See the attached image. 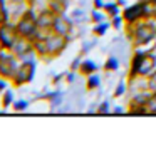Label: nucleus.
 <instances>
[{"label": "nucleus", "mask_w": 156, "mask_h": 159, "mask_svg": "<svg viewBox=\"0 0 156 159\" xmlns=\"http://www.w3.org/2000/svg\"><path fill=\"white\" fill-rule=\"evenodd\" d=\"M7 89V79H2L0 77V92H3Z\"/></svg>", "instance_id": "obj_31"}, {"label": "nucleus", "mask_w": 156, "mask_h": 159, "mask_svg": "<svg viewBox=\"0 0 156 159\" xmlns=\"http://www.w3.org/2000/svg\"><path fill=\"white\" fill-rule=\"evenodd\" d=\"M35 67L37 64L34 59H27V61H20V66L17 69V74L15 77L10 80L12 85H15V87H20V85L24 84H29L30 80L34 79V75H35Z\"/></svg>", "instance_id": "obj_3"}, {"label": "nucleus", "mask_w": 156, "mask_h": 159, "mask_svg": "<svg viewBox=\"0 0 156 159\" xmlns=\"http://www.w3.org/2000/svg\"><path fill=\"white\" fill-rule=\"evenodd\" d=\"M114 114H124V109H123V107H114Z\"/></svg>", "instance_id": "obj_33"}, {"label": "nucleus", "mask_w": 156, "mask_h": 159, "mask_svg": "<svg viewBox=\"0 0 156 159\" xmlns=\"http://www.w3.org/2000/svg\"><path fill=\"white\" fill-rule=\"evenodd\" d=\"M99 84H101V77H99L96 72H94V74H91V75H87V82H86L87 91H94V89H97Z\"/></svg>", "instance_id": "obj_17"}, {"label": "nucleus", "mask_w": 156, "mask_h": 159, "mask_svg": "<svg viewBox=\"0 0 156 159\" xmlns=\"http://www.w3.org/2000/svg\"><path fill=\"white\" fill-rule=\"evenodd\" d=\"M156 70V54L153 52H146L144 55V61H143L139 70H138V77H141V79H148V77L153 74Z\"/></svg>", "instance_id": "obj_9"}, {"label": "nucleus", "mask_w": 156, "mask_h": 159, "mask_svg": "<svg viewBox=\"0 0 156 159\" xmlns=\"http://www.w3.org/2000/svg\"><path fill=\"white\" fill-rule=\"evenodd\" d=\"M109 112H111V104H109V101L101 102V106L97 107V114H109Z\"/></svg>", "instance_id": "obj_26"}, {"label": "nucleus", "mask_w": 156, "mask_h": 159, "mask_svg": "<svg viewBox=\"0 0 156 159\" xmlns=\"http://www.w3.org/2000/svg\"><path fill=\"white\" fill-rule=\"evenodd\" d=\"M74 79H76V70H69L66 74V82L72 84V82H74Z\"/></svg>", "instance_id": "obj_29"}, {"label": "nucleus", "mask_w": 156, "mask_h": 159, "mask_svg": "<svg viewBox=\"0 0 156 159\" xmlns=\"http://www.w3.org/2000/svg\"><path fill=\"white\" fill-rule=\"evenodd\" d=\"M20 62L10 50H0V77L12 80L17 74Z\"/></svg>", "instance_id": "obj_2"}, {"label": "nucleus", "mask_w": 156, "mask_h": 159, "mask_svg": "<svg viewBox=\"0 0 156 159\" xmlns=\"http://www.w3.org/2000/svg\"><path fill=\"white\" fill-rule=\"evenodd\" d=\"M44 39H45V44H47V54H49L50 59H54V57L62 54L67 47V42H69V37L55 34L52 30L47 32Z\"/></svg>", "instance_id": "obj_4"}, {"label": "nucleus", "mask_w": 156, "mask_h": 159, "mask_svg": "<svg viewBox=\"0 0 156 159\" xmlns=\"http://www.w3.org/2000/svg\"><path fill=\"white\" fill-rule=\"evenodd\" d=\"M82 15V10H76L74 12V17H81Z\"/></svg>", "instance_id": "obj_36"}, {"label": "nucleus", "mask_w": 156, "mask_h": 159, "mask_svg": "<svg viewBox=\"0 0 156 159\" xmlns=\"http://www.w3.org/2000/svg\"><path fill=\"white\" fill-rule=\"evenodd\" d=\"M25 3H27V5H29V7H32V5H34V3H35V0H25Z\"/></svg>", "instance_id": "obj_35"}, {"label": "nucleus", "mask_w": 156, "mask_h": 159, "mask_svg": "<svg viewBox=\"0 0 156 159\" xmlns=\"http://www.w3.org/2000/svg\"><path fill=\"white\" fill-rule=\"evenodd\" d=\"M12 104H14V92L5 89L3 91V97H2V107L3 109H8Z\"/></svg>", "instance_id": "obj_20"}, {"label": "nucleus", "mask_w": 156, "mask_h": 159, "mask_svg": "<svg viewBox=\"0 0 156 159\" xmlns=\"http://www.w3.org/2000/svg\"><path fill=\"white\" fill-rule=\"evenodd\" d=\"M94 8L102 10V8H104V2H102V0H94Z\"/></svg>", "instance_id": "obj_30"}, {"label": "nucleus", "mask_w": 156, "mask_h": 159, "mask_svg": "<svg viewBox=\"0 0 156 159\" xmlns=\"http://www.w3.org/2000/svg\"><path fill=\"white\" fill-rule=\"evenodd\" d=\"M148 91L151 94H156V70L148 77Z\"/></svg>", "instance_id": "obj_25"}, {"label": "nucleus", "mask_w": 156, "mask_h": 159, "mask_svg": "<svg viewBox=\"0 0 156 159\" xmlns=\"http://www.w3.org/2000/svg\"><path fill=\"white\" fill-rule=\"evenodd\" d=\"M29 107V102L27 101H14V104H12V109H14V112H22Z\"/></svg>", "instance_id": "obj_23"}, {"label": "nucleus", "mask_w": 156, "mask_h": 159, "mask_svg": "<svg viewBox=\"0 0 156 159\" xmlns=\"http://www.w3.org/2000/svg\"><path fill=\"white\" fill-rule=\"evenodd\" d=\"M146 106H148L149 114H156V94H151V97H149V101Z\"/></svg>", "instance_id": "obj_27"}, {"label": "nucleus", "mask_w": 156, "mask_h": 159, "mask_svg": "<svg viewBox=\"0 0 156 159\" xmlns=\"http://www.w3.org/2000/svg\"><path fill=\"white\" fill-rule=\"evenodd\" d=\"M123 19L126 24H136L139 20H144V5H143V0L124 8Z\"/></svg>", "instance_id": "obj_7"}, {"label": "nucleus", "mask_w": 156, "mask_h": 159, "mask_svg": "<svg viewBox=\"0 0 156 159\" xmlns=\"http://www.w3.org/2000/svg\"><path fill=\"white\" fill-rule=\"evenodd\" d=\"M119 69V61L118 57H114V55H109V57L106 59V64H104V70L106 72H116Z\"/></svg>", "instance_id": "obj_15"}, {"label": "nucleus", "mask_w": 156, "mask_h": 159, "mask_svg": "<svg viewBox=\"0 0 156 159\" xmlns=\"http://www.w3.org/2000/svg\"><path fill=\"white\" fill-rule=\"evenodd\" d=\"M128 91V82L126 80H119L118 85H116V91H114V97H123Z\"/></svg>", "instance_id": "obj_21"}, {"label": "nucleus", "mask_w": 156, "mask_h": 159, "mask_svg": "<svg viewBox=\"0 0 156 159\" xmlns=\"http://www.w3.org/2000/svg\"><path fill=\"white\" fill-rule=\"evenodd\" d=\"M81 62H82V59L81 57H77V59H74L72 61V64H71V70H79V66H81Z\"/></svg>", "instance_id": "obj_28"}, {"label": "nucleus", "mask_w": 156, "mask_h": 159, "mask_svg": "<svg viewBox=\"0 0 156 159\" xmlns=\"http://www.w3.org/2000/svg\"><path fill=\"white\" fill-rule=\"evenodd\" d=\"M45 37V35H44ZM40 37V39H35V40H32V45H34V52H35L37 57H49V54H47V44H45V39Z\"/></svg>", "instance_id": "obj_14"}, {"label": "nucleus", "mask_w": 156, "mask_h": 159, "mask_svg": "<svg viewBox=\"0 0 156 159\" xmlns=\"http://www.w3.org/2000/svg\"><path fill=\"white\" fill-rule=\"evenodd\" d=\"M52 32L69 37V35H71V32H72V20L67 19L64 14L62 15H55L54 24H52Z\"/></svg>", "instance_id": "obj_8"}, {"label": "nucleus", "mask_w": 156, "mask_h": 159, "mask_svg": "<svg viewBox=\"0 0 156 159\" xmlns=\"http://www.w3.org/2000/svg\"><path fill=\"white\" fill-rule=\"evenodd\" d=\"M119 3L118 2H107V3H104V8L102 10L106 12L109 17H114V15H119Z\"/></svg>", "instance_id": "obj_16"}, {"label": "nucleus", "mask_w": 156, "mask_h": 159, "mask_svg": "<svg viewBox=\"0 0 156 159\" xmlns=\"http://www.w3.org/2000/svg\"><path fill=\"white\" fill-rule=\"evenodd\" d=\"M148 50H141V49H136V52L133 54V59H131V66H129V75H128V82L133 79L138 77V70H139L143 61H144V55Z\"/></svg>", "instance_id": "obj_11"}, {"label": "nucleus", "mask_w": 156, "mask_h": 159, "mask_svg": "<svg viewBox=\"0 0 156 159\" xmlns=\"http://www.w3.org/2000/svg\"><path fill=\"white\" fill-rule=\"evenodd\" d=\"M129 37L136 47L146 45L156 39V22H151L149 19L139 20L136 24H128Z\"/></svg>", "instance_id": "obj_1"}, {"label": "nucleus", "mask_w": 156, "mask_h": 159, "mask_svg": "<svg viewBox=\"0 0 156 159\" xmlns=\"http://www.w3.org/2000/svg\"><path fill=\"white\" fill-rule=\"evenodd\" d=\"M106 19H109V15H107L106 12H101L99 8H94V10H92V14H91V20H92L94 24L104 22Z\"/></svg>", "instance_id": "obj_19"}, {"label": "nucleus", "mask_w": 156, "mask_h": 159, "mask_svg": "<svg viewBox=\"0 0 156 159\" xmlns=\"http://www.w3.org/2000/svg\"><path fill=\"white\" fill-rule=\"evenodd\" d=\"M54 19H55V14L50 10L49 7H47V8H44V10H40V12L37 14V19H35L37 27L40 29V30L49 32V30H52V24H54Z\"/></svg>", "instance_id": "obj_10"}, {"label": "nucleus", "mask_w": 156, "mask_h": 159, "mask_svg": "<svg viewBox=\"0 0 156 159\" xmlns=\"http://www.w3.org/2000/svg\"><path fill=\"white\" fill-rule=\"evenodd\" d=\"M111 27V22H107V20H104V22H99V24H96V27L92 29V34L94 35H97V37H101V35H104V34L107 32V29Z\"/></svg>", "instance_id": "obj_18"}, {"label": "nucleus", "mask_w": 156, "mask_h": 159, "mask_svg": "<svg viewBox=\"0 0 156 159\" xmlns=\"http://www.w3.org/2000/svg\"><path fill=\"white\" fill-rule=\"evenodd\" d=\"M129 114H149V111H148V106L129 104Z\"/></svg>", "instance_id": "obj_22"}, {"label": "nucleus", "mask_w": 156, "mask_h": 159, "mask_svg": "<svg viewBox=\"0 0 156 159\" xmlns=\"http://www.w3.org/2000/svg\"><path fill=\"white\" fill-rule=\"evenodd\" d=\"M67 2L69 0H47V7L54 12L55 15H62L67 10Z\"/></svg>", "instance_id": "obj_12"}, {"label": "nucleus", "mask_w": 156, "mask_h": 159, "mask_svg": "<svg viewBox=\"0 0 156 159\" xmlns=\"http://www.w3.org/2000/svg\"><path fill=\"white\" fill-rule=\"evenodd\" d=\"M17 39H19V34H17L15 24H0V50H12Z\"/></svg>", "instance_id": "obj_5"}, {"label": "nucleus", "mask_w": 156, "mask_h": 159, "mask_svg": "<svg viewBox=\"0 0 156 159\" xmlns=\"http://www.w3.org/2000/svg\"><path fill=\"white\" fill-rule=\"evenodd\" d=\"M116 2L119 3V7H124V5H126V0H116Z\"/></svg>", "instance_id": "obj_34"}, {"label": "nucleus", "mask_w": 156, "mask_h": 159, "mask_svg": "<svg viewBox=\"0 0 156 159\" xmlns=\"http://www.w3.org/2000/svg\"><path fill=\"white\" fill-rule=\"evenodd\" d=\"M123 24H124L123 15H114V17H111V27H112V29L119 30V29L123 27Z\"/></svg>", "instance_id": "obj_24"}, {"label": "nucleus", "mask_w": 156, "mask_h": 159, "mask_svg": "<svg viewBox=\"0 0 156 159\" xmlns=\"http://www.w3.org/2000/svg\"><path fill=\"white\" fill-rule=\"evenodd\" d=\"M97 64L94 62V61H91V59H82V62H81V66H79V70L77 72H81L82 75H91V74H94V72H97Z\"/></svg>", "instance_id": "obj_13"}, {"label": "nucleus", "mask_w": 156, "mask_h": 159, "mask_svg": "<svg viewBox=\"0 0 156 159\" xmlns=\"http://www.w3.org/2000/svg\"><path fill=\"white\" fill-rule=\"evenodd\" d=\"M10 52L14 54L15 57L19 59V61H27V59H32V55L35 54V52H34L32 42H30L29 39H22V37L17 39L15 45L12 47Z\"/></svg>", "instance_id": "obj_6"}, {"label": "nucleus", "mask_w": 156, "mask_h": 159, "mask_svg": "<svg viewBox=\"0 0 156 159\" xmlns=\"http://www.w3.org/2000/svg\"><path fill=\"white\" fill-rule=\"evenodd\" d=\"M62 79H66V74H64V72H62V74H59V75H55L54 79H52V82H54V84H57L59 80H62Z\"/></svg>", "instance_id": "obj_32"}]
</instances>
